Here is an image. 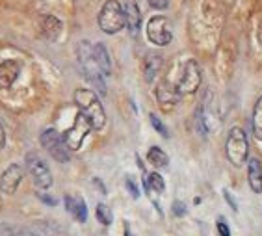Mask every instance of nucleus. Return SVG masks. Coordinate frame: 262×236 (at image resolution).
<instances>
[{
	"label": "nucleus",
	"instance_id": "obj_14",
	"mask_svg": "<svg viewBox=\"0 0 262 236\" xmlns=\"http://www.w3.org/2000/svg\"><path fill=\"white\" fill-rule=\"evenodd\" d=\"M32 236H66L63 229L54 221H35L30 227Z\"/></svg>",
	"mask_w": 262,
	"mask_h": 236
},
{
	"label": "nucleus",
	"instance_id": "obj_27",
	"mask_svg": "<svg viewBox=\"0 0 262 236\" xmlns=\"http://www.w3.org/2000/svg\"><path fill=\"white\" fill-rule=\"evenodd\" d=\"M169 0H149V6L155 8V10H166Z\"/></svg>",
	"mask_w": 262,
	"mask_h": 236
},
{
	"label": "nucleus",
	"instance_id": "obj_20",
	"mask_svg": "<svg viewBox=\"0 0 262 236\" xmlns=\"http://www.w3.org/2000/svg\"><path fill=\"white\" fill-rule=\"evenodd\" d=\"M147 160L151 162L155 167H166L169 158H167V155L162 151L160 147H151L149 153H147Z\"/></svg>",
	"mask_w": 262,
	"mask_h": 236
},
{
	"label": "nucleus",
	"instance_id": "obj_12",
	"mask_svg": "<svg viewBox=\"0 0 262 236\" xmlns=\"http://www.w3.org/2000/svg\"><path fill=\"white\" fill-rule=\"evenodd\" d=\"M19 73H20V67L17 61H2L0 63V88L6 90V88H11V85L15 84V80L19 78Z\"/></svg>",
	"mask_w": 262,
	"mask_h": 236
},
{
	"label": "nucleus",
	"instance_id": "obj_6",
	"mask_svg": "<svg viewBox=\"0 0 262 236\" xmlns=\"http://www.w3.org/2000/svg\"><path fill=\"white\" fill-rule=\"evenodd\" d=\"M26 169H28L30 177L34 179L37 188H41V190L51 188V184H52L51 169H49L47 162L43 160L37 153H28V155H26Z\"/></svg>",
	"mask_w": 262,
	"mask_h": 236
},
{
	"label": "nucleus",
	"instance_id": "obj_22",
	"mask_svg": "<svg viewBox=\"0 0 262 236\" xmlns=\"http://www.w3.org/2000/svg\"><path fill=\"white\" fill-rule=\"evenodd\" d=\"M143 184H145V190L147 191H158V194H162L164 191V188H166V182H164V179H162L158 173H151V175H147V179L143 181Z\"/></svg>",
	"mask_w": 262,
	"mask_h": 236
},
{
	"label": "nucleus",
	"instance_id": "obj_31",
	"mask_svg": "<svg viewBox=\"0 0 262 236\" xmlns=\"http://www.w3.org/2000/svg\"><path fill=\"white\" fill-rule=\"evenodd\" d=\"M6 145V132H4V126L0 123V149Z\"/></svg>",
	"mask_w": 262,
	"mask_h": 236
},
{
	"label": "nucleus",
	"instance_id": "obj_21",
	"mask_svg": "<svg viewBox=\"0 0 262 236\" xmlns=\"http://www.w3.org/2000/svg\"><path fill=\"white\" fill-rule=\"evenodd\" d=\"M253 134L255 138L262 140V95L258 97L255 110H253Z\"/></svg>",
	"mask_w": 262,
	"mask_h": 236
},
{
	"label": "nucleus",
	"instance_id": "obj_30",
	"mask_svg": "<svg viewBox=\"0 0 262 236\" xmlns=\"http://www.w3.org/2000/svg\"><path fill=\"white\" fill-rule=\"evenodd\" d=\"M223 196H225V199H227V201H229V205H231V206H232V210H238V206H236V203H234V199H232V197H231V194H229V191H227V190L223 191Z\"/></svg>",
	"mask_w": 262,
	"mask_h": 236
},
{
	"label": "nucleus",
	"instance_id": "obj_11",
	"mask_svg": "<svg viewBox=\"0 0 262 236\" xmlns=\"http://www.w3.org/2000/svg\"><path fill=\"white\" fill-rule=\"evenodd\" d=\"M179 91H177L175 85H171L169 82H162L157 90V99L158 104L164 108V110H171L173 106L179 102Z\"/></svg>",
	"mask_w": 262,
	"mask_h": 236
},
{
	"label": "nucleus",
	"instance_id": "obj_25",
	"mask_svg": "<svg viewBox=\"0 0 262 236\" xmlns=\"http://www.w3.org/2000/svg\"><path fill=\"white\" fill-rule=\"evenodd\" d=\"M173 214L179 218L184 216V214H186V206H184V203H181V201L173 203Z\"/></svg>",
	"mask_w": 262,
	"mask_h": 236
},
{
	"label": "nucleus",
	"instance_id": "obj_5",
	"mask_svg": "<svg viewBox=\"0 0 262 236\" xmlns=\"http://www.w3.org/2000/svg\"><path fill=\"white\" fill-rule=\"evenodd\" d=\"M41 145L45 147V151L54 158L56 162H69L71 151L67 149L66 141H63V136L60 134L54 128H47L43 134H41Z\"/></svg>",
	"mask_w": 262,
	"mask_h": 236
},
{
	"label": "nucleus",
	"instance_id": "obj_18",
	"mask_svg": "<svg viewBox=\"0 0 262 236\" xmlns=\"http://www.w3.org/2000/svg\"><path fill=\"white\" fill-rule=\"evenodd\" d=\"M41 32H43V35H45L47 39L54 41L61 32V20L52 15H47L43 19V25H41Z\"/></svg>",
	"mask_w": 262,
	"mask_h": 236
},
{
	"label": "nucleus",
	"instance_id": "obj_10",
	"mask_svg": "<svg viewBox=\"0 0 262 236\" xmlns=\"http://www.w3.org/2000/svg\"><path fill=\"white\" fill-rule=\"evenodd\" d=\"M23 177H25V171L19 164H13L10 166L8 169L2 173V179H0V190L4 191V194H15L17 186L19 182L23 181Z\"/></svg>",
	"mask_w": 262,
	"mask_h": 236
},
{
	"label": "nucleus",
	"instance_id": "obj_8",
	"mask_svg": "<svg viewBox=\"0 0 262 236\" xmlns=\"http://www.w3.org/2000/svg\"><path fill=\"white\" fill-rule=\"evenodd\" d=\"M147 37L151 43L158 47H166L171 43L173 39V32H171V25L166 17L157 15L152 17L149 23H147Z\"/></svg>",
	"mask_w": 262,
	"mask_h": 236
},
{
	"label": "nucleus",
	"instance_id": "obj_24",
	"mask_svg": "<svg viewBox=\"0 0 262 236\" xmlns=\"http://www.w3.org/2000/svg\"><path fill=\"white\" fill-rule=\"evenodd\" d=\"M151 123H152V126H155V131L160 132V134L164 136V138H167V136H169V132H167L166 125H164V123H162V121L158 119L157 116H152V114H151Z\"/></svg>",
	"mask_w": 262,
	"mask_h": 236
},
{
	"label": "nucleus",
	"instance_id": "obj_2",
	"mask_svg": "<svg viewBox=\"0 0 262 236\" xmlns=\"http://www.w3.org/2000/svg\"><path fill=\"white\" fill-rule=\"evenodd\" d=\"M76 56H78V63H80L84 76H86L95 88H99L101 93H106L104 75H102L101 69L97 67L95 60H93V45H90V41H80V43H78Z\"/></svg>",
	"mask_w": 262,
	"mask_h": 236
},
{
	"label": "nucleus",
	"instance_id": "obj_17",
	"mask_svg": "<svg viewBox=\"0 0 262 236\" xmlns=\"http://www.w3.org/2000/svg\"><path fill=\"white\" fill-rule=\"evenodd\" d=\"M93 60H95L97 67L101 69L102 75H110L112 71V63H110V56H108V51H106V47L102 43H97L93 45Z\"/></svg>",
	"mask_w": 262,
	"mask_h": 236
},
{
	"label": "nucleus",
	"instance_id": "obj_19",
	"mask_svg": "<svg viewBox=\"0 0 262 236\" xmlns=\"http://www.w3.org/2000/svg\"><path fill=\"white\" fill-rule=\"evenodd\" d=\"M160 66H162V58H160V56H157V54L147 56V60H145V80L147 82L155 80V76H157Z\"/></svg>",
	"mask_w": 262,
	"mask_h": 236
},
{
	"label": "nucleus",
	"instance_id": "obj_16",
	"mask_svg": "<svg viewBox=\"0 0 262 236\" xmlns=\"http://www.w3.org/2000/svg\"><path fill=\"white\" fill-rule=\"evenodd\" d=\"M66 208L67 212H71L73 216L76 218V221H80V223H84V221L88 220V206L86 203L82 201L80 197H66Z\"/></svg>",
	"mask_w": 262,
	"mask_h": 236
},
{
	"label": "nucleus",
	"instance_id": "obj_13",
	"mask_svg": "<svg viewBox=\"0 0 262 236\" xmlns=\"http://www.w3.org/2000/svg\"><path fill=\"white\" fill-rule=\"evenodd\" d=\"M247 181L255 194H262V164L258 158H251L247 164Z\"/></svg>",
	"mask_w": 262,
	"mask_h": 236
},
{
	"label": "nucleus",
	"instance_id": "obj_15",
	"mask_svg": "<svg viewBox=\"0 0 262 236\" xmlns=\"http://www.w3.org/2000/svg\"><path fill=\"white\" fill-rule=\"evenodd\" d=\"M125 26L128 28L132 35H136L140 32V25H141V13H140V8L138 4L130 2V4H126L125 10Z\"/></svg>",
	"mask_w": 262,
	"mask_h": 236
},
{
	"label": "nucleus",
	"instance_id": "obj_4",
	"mask_svg": "<svg viewBox=\"0 0 262 236\" xmlns=\"http://www.w3.org/2000/svg\"><path fill=\"white\" fill-rule=\"evenodd\" d=\"M99 26L104 34H117L125 26V11L117 0H108L99 13Z\"/></svg>",
	"mask_w": 262,
	"mask_h": 236
},
{
	"label": "nucleus",
	"instance_id": "obj_9",
	"mask_svg": "<svg viewBox=\"0 0 262 236\" xmlns=\"http://www.w3.org/2000/svg\"><path fill=\"white\" fill-rule=\"evenodd\" d=\"M90 131H91L90 121L82 116V114H78L76 119H75V125L71 126L69 131L63 134V141H66L67 149H69V151H76V149H80L82 141H84V138L90 134Z\"/></svg>",
	"mask_w": 262,
	"mask_h": 236
},
{
	"label": "nucleus",
	"instance_id": "obj_1",
	"mask_svg": "<svg viewBox=\"0 0 262 236\" xmlns=\"http://www.w3.org/2000/svg\"><path fill=\"white\" fill-rule=\"evenodd\" d=\"M75 102L78 106V114L86 117L90 121L91 131H101L106 123V112L104 106H102L101 99L97 97L95 91L86 90V88H80V90L75 91Z\"/></svg>",
	"mask_w": 262,
	"mask_h": 236
},
{
	"label": "nucleus",
	"instance_id": "obj_28",
	"mask_svg": "<svg viewBox=\"0 0 262 236\" xmlns=\"http://www.w3.org/2000/svg\"><path fill=\"white\" fill-rule=\"evenodd\" d=\"M217 231L222 236H231V231H229V225H225L223 221H217Z\"/></svg>",
	"mask_w": 262,
	"mask_h": 236
},
{
	"label": "nucleus",
	"instance_id": "obj_3",
	"mask_svg": "<svg viewBox=\"0 0 262 236\" xmlns=\"http://www.w3.org/2000/svg\"><path fill=\"white\" fill-rule=\"evenodd\" d=\"M225 153L232 166L240 167L242 164L247 162V155H249V143H247V136L240 126L231 128L225 141Z\"/></svg>",
	"mask_w": 262,
	"mask_h": 236
},
{
	"label": "nucleus",
	"instance_id": "obj_7",
	"mask_svg": "<svg viewBox=\"0 0 262 236\" xmlns=\"http://www.w3.org/2000/svg\"><path fill=\"white\" fill-rule=\"evenodd\" d=\"M199 85H201V69L195 60H188L182 67L181 78L175 85L177 91H179V95H192Z\"/></svg>",
	"mask_w": 262,
	"mask_h": 236
},
{
	"label": "nucleus",
	"instance_id": "obj_29",
	"mask_svg": "<svg viewBox=\"0 0 262 236\" xmlns=\"http://www.w3.org/2000/svg\"><path fill=\"white\" fill-rule=\"evenodd\" d=\"M39 199L43 203H45V205H51V206H54L56 203L58 201H54V199H52V197H49V196H43V194H39Z\"/></svg>",
	"mask_w": 262,
	"mask_h": 236
},
{
	"label": "nucleus",
	"instance_id": "obj_23",
	"mask_svg": "<svg viewBox=\"0 0 262 236\" xmlns=\"http://www.w3.org/2000/svg\"><path fill=\"white\" fill-rule=\"evenodd\" d=\"M97 220H99V223H102V225H110L112 223V210L108 208L106 205H97Z\"/></svg>",
	"mask_w": 262,
	"mask_h": 236
},
{
	"label": "nucleus",
	"instance_id": "obj_26",
	"mask_svg": "<svg viewBox=\"0 0 262 236\" xmlns=\"http://www.w3.org/2000/svg\"><path fill=\"white\" fill-rule=\"evenodd\" d=\"M126 188H128V191H130V196L134 197V199H138V197H140V190H138V186L134 184V181H132V179H126Z\"/></svg>",
	"mask_w": 262,
	"mask_h": 236
},
{
	"label": "nucleus",
	"instance_id": "obj_33",
	"mask_svg": "<svg viewBox=\"0 0 262 236\" xmlns=\"http://www.w3.org/2000/svg\"><path fill=\"white\" fill-rule=\"evenodd\" d=\"M8 236H19V234H13V232H11V234H8Z\"/></svg>",
	"mask_w": 262,
	"mask_h": 236
},
{
	"label": "nucleus",
	"instance_id": "obj_32",
	"mask_svg": "<svg viewBox=\"0 0 262 236\" xmlns=\"http://www.w3.org/2000/svg\"><path fill=\"white\" fill-rule=\"evenodd\" d=\"M125 236H134V234H132V232L128 231V229H126V231H125Z\"/></svg>",
	"mask_w": 262,
	"mask_h": 236
}]
</instances>
